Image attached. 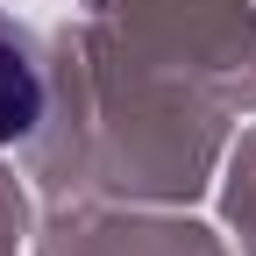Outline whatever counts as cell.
Segmentation results:
<instances>
[{
    "mask_svg": "<svg viewBox=\"0 0 256 256\" xmlns=\"http://www.w3.org/2000/svg\"><path fill=\"white\" fill-rule=\"evenodd\" d=\"M43 121V72H36V43L28 28L0 14V142H22Z\"/></svg>",
    "mask_w": 256,
    "mask_h": 256,
    "instance_id": "cell-1",
    "label": "cell"
}]
</instances>
